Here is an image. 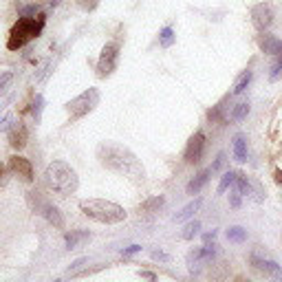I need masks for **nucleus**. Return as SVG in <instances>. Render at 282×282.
I'll list each match as a JSON object with an SVG mask.
<instances>
[{
  "label": "nucleus",
  "mask_w": 282,
  "mask_h": 282,
  "mask_svg": "<svg viewBox=\"0 0 282 282\" xmlns=\"http://www.w3.org/2000/svg\"><path fill=\"white\" fill-rule=\"evenodd\" d=\"M79 4H82L84 9H93L97 4V0H79Z\"/></svg>",
  "instance_id": "nucleus-36"
},
{
  "label": "nucleus",
  "mask_w": 282,
  "mask_h": 282,
  "mask_svg": "<svg viewBox=\"0 0 282 282\" xmlns=\"http://www.w3.org/2000/svg\"><path fill=\"white\" fill-rule=\"evenodd\" d=\"M251 18H254V24L258 26V29H267L273 22V9L269 7V4L260 2L251 9Z\"/></svg>",
  "instance_id": "nucleus-9"
},
{
  "label": "nucleus",
  "mask_w": 282,
  "mask_h": 282,
  "mask_svg": "<svg viewBox=\"0 0 282 282\" xmlns=\"http://www.w3.org/2000/svg\"><path fill=\"white\" fill-rule=\"evenodd\" d=\"M249 260H251V264H254L258 271H262V273H269V276H273V278H282V269L278 267L273 260H264V258H258L256 254H251L249 256Z\"/></svg>",
  "instance_id": "nucleus-11"
},
{
  "label": "nucleus",
  "mask_w": 282,
  "mask_h": 282,
  "mask_svg": "<svg viewBox=\"0 0 282 282\" xmlns=\"http://www.w3.org/2000/svg\"><path fill=\"white\" fill-rule=\"evenodd\" d=\"M42 104H44L42 95H35V101H33V117H35V121H40V113H42Z\"/></svg>",
  "instance_id": "nucleus-28"
},
{
  "label": "nucleus",
  "mask_w": 282,
  "mask_h": 282,
  "mask_svg": "<svg viewBox=\"0 0 282 282\" xmlns=\"http://www.w3.org/2000/svg\"><path fill=\"white\" fill-rule=\"evenodd\" d=\"M79 210L88 216V218L97 220V223H106V225H115L121 223L126 218V210L121 205L113 201H104V198H91V201H82Z\"/></svg>",
  "instance_id": "nucleus-3"
},
{
  "label": "nucleus",
  "mask_w": 282,
  "mask_h": 282,
  "mask_svg": "<svg viewBox=\"0 0 282 282\" xmlns=\"http://www.w3.org/2000/svg\"><path fill=\"white\" fill-rule=\"evenodd\" d=\"M11 82H13V73H11V70H0V95L7 91Z\"/></svg>",
  "instance_id": "nucleus-26"
},
{
  "label": "nucleus",
  "mask_w": 282,
  "mask_h": 282,
  "mask_svg": "<svg viewBox=\"0 0 282 282\" xmlns=\"http://www.w3.org/2000/svg\"><path fill=\"white\" fill-rule=\"evenodd\" d=\"M229 203H232V207H240V194H238V189H236V194L229 196Z\"/></svg>",
  "instance_id": "nucleus-33"
},
{
  "label": "nucleus",
  "mask_w": 282,
  "mask_h": 282,
  "mask_svg": "<svg viewBox=\"0 0 282 282\" xmlns=\"http://www.w3.org/2000/svg\"><path fill=\"white\" fill-rule=\"evenodd\" d=\"M201 205H203V201H201V198H194V201H192V203H188V205H185V207H183V210H181V212H179V214H176V216H174V220H176V223H183V220L192 218V216H194V214H196V212H198V210H201Z\"/></svg>",
  "instance_id": "nucleus-15"
},
{
  "label": "nucleus",
  "mask_w": 282,
  "mask_h": 282,
  "mask_svg": "<svg viewBox=\"0 0 282 282\" xmlns=\"http://www.w3.org/2000/svg\"><path fill=\"white\" fill-rule=\"evenodd\" d=\"M163 203H165V198H163V196H152V198H148V201L141 203L139 210L141 212H157V210H161V207H163Z\"/></svg>",
  "instance_id": "nucleus-19"
},
{
  "label": "nucleus",
  "mask_w": 282,
  "mask_h": 282,
  "mask_svg": "<svg viewBox=\"0 0 282 282\" xmlns=\"http://www.w3.org/2000/svg\"><path fill=\"white\" fill-rule=\"evenodd\" d=\"M236 176H238V172H234V170L225 172L223 179H220V183H218V194H225V192H227V189L232 188L234 183H236Z\"/></svg>",
  "instance_id": "nucleus-20"
},
{
  "label": "nucleus",
  "mask_w": 282,
  "mask_h": 282,
  "mask_svg": "<svg viewBox=\"0 0 282 282\" xmlns=\"http://www.w3.org/2000/svg\"><path fill=\"white\" fill-rule=\"evenodd\" d=\"M159 44H161L163 48L174 44V31H172V26H163V29L159 31Z\"/></svg>",
  "instance_id": "nucleus-22"
},
{
  "label": "nucleus",
  "mask_w": 282,
  "mask_h": 282,
  "mask_svg": "<svg viewBox=\"0 0 282 282\" xmlns=\"http://www.w3.org/2000/svg\"><path fill=\"white\" fill-rule=\"evenodd\" d=\"M139 276L141 278H148V280H157V276H154V273H150V271H141Z\"/></svg>",
  "instance_id": "nucleus-37"
},
{
  "label": "nucleus",
  "mask_w": 282,
  "mask_h": 282,
  "mask_svg": "<svg viewBox=\"0 0 282 282\" xmlns=\"http://www.w3.org/2000/svg\"><path fill=\"white\" fill-rule=\"evenodd\" d=\"M86 264H88V258H79V260H75V262L69 267V273H70V276H77L79 269H84Z\"/></svg>",
  "instance_id": "nucleus-27"
},
{
  "label": "nucleus",
  "mask_w": 282,
  "mask_h": 282,
  "mask_svg": "<svg viewBox=\"0 0 282 282\" xmlns=\"http://www.w3.org/2000/svg\"><path fill=\"white\" fill-rule=\"evenodd\" d=\"M258 47L262 48L269 55H282V40L273 38V35H264V38H258Z\"/></svg>",
  "instance_id": "nucleus-12"
},
{
  "label": "nucleus",
  "mask_w": 282,
  "mask_h": 282,
  "mask_svg": "<svg viewBox=\"0 0 282 282\" xmlns=\"http://www.w3.org/2000/svg\"><path fill=\"white\" fill-rule=\"evenodd\" d=\"M234 185H236V189H238V194H240V196H249V194H251V183L240 174V172H238L236 183H234Z\"/></svg>",
  "instance_id": "nucleus-25"
},
{
  "label": "nucleus",
  "mask_w": 282,
  "mask_h": 282,
  "mask_svg": "<svg viewBox=\"0 0 282 282\" xmlns=\"http://www.w3.org/2000/svg\"><path fill=\"white\" fill-rule=\"evenodd\" d=\"M2 170H4V165H2V163H0V176H2Z\"/></svg>",
  "instance_id": "nucleus-39"
},
{
  "label": "nucleus",
  "mask_w": 282,
  "mask_h": 282,
  "mask_svg": "<svg viewBox=\"0 0 282 282\" xmlns=\"http://www.w3.org/2000/svg\"><path fill=\"white\" fill-rule=\"evenodd\" d=\"M210 174H212V170H203V172H198L196 176H194L192 181H189L188 183V194H198L203 189V185L207 183V181H210Z\"/></svg>",
  "instance_id": "nucleus-14"
},
{
  "label": "nucleus",
  "mask_w": 282,
  "mask_h": 282,
  "mask_svg": "<svg viewBox=\"0 0 282 282\" xmlns=\"http://www.w3.org/2000/svg\"><path fill=\"white\" fill-rule=\"evenodd\" d=\"M44 218L48 220V223H53L55 227H64V218H62V214H60V210H57L55 205H44Z\"/></svg>",
  "instance_id": "nucleus-17"
},
{
  "label": "nucleus",
  "mask_w": 282,
  "mask_h": 282,
  "mask_svg": "<svg viewBox=\"0 0 282 282\" xmlns=\"http://www.w3.org/2000/svg\"><path fill=\"white\" fill-rule=\"evenodd\" d=\"M247 115H249V104H247V101H238L232 108V113H229V119H232V121H242Z\"/></svg>",
  "instance_id": "nucleus-18"
},
{
  "label": "nucleus",
  "mask_w": 282,
  "mask_h": 282,
  "mask_svg": "<svg viewBox=\"0 0 282 282\" xmlns=\"http://www.w3.org/2000/svg\"><path fill=\"white\" fill-rule=\"evenodd\" d=\"M152 258H154V260H163V262H167V260H170V256L163 254V251H152Z\"/></svg>",
  "instance_id": "nucleus-34"
},
{
  "label": "nucleus",
  "mask_w": 282,
  "mask_h": 282,
  "mask_svg": "<svg viewBox=\"0 0 282 282\" xmlns=\"http://www.w3.org/2000/svg\"><path fill=\"white\" fill-rule=\"evenodd\" d=\"M223 165H225V154L220 152L218 157H216V161L212 163V167H210V170H212V172H218V170H220V167H223Z\"/></svg>",
  "instance_id": "nucleus-30"
},
{
  "label": "nucleus",
  "mask_w": 282,
  "mask_h": 282,
  "mask_svg": "<svg viewBox=\"0 0 282 282\" xmlns=\"http://www.w3.org/2000/svg\"><path fill=\"white\" fill-rule=\"evenodd\" d=\"M234 159L238 163H245L247 161V141L242 135H236L234 137Z\"/></svg>",
  "instance_id": "nucleus-16"
},
{
  "label": "nucleus",
  "mask_w": 282,
  "mask_h": 282,
  "mask_svg": "<svg viewBox=\"0 0 282 282\" xmlns=\"http://www.w3.org/2000/svg\"><path fill=\"white\" fill-rule=\"evenodd\" d=\"M26 139H29V132H26L24 123L13 121V126L9 128V143H11V148L22 150L26 145Z\"/></svg>",
  "instance_id": "nucleus-10"
},
{
  "label": "nucleus",
  "mask_w": 282,
  "mask_h": 282,
  "mask_svg": "<svg viewBox=\"0 0 282 282\" xmlns=\"http://www.w3.org/2000/svg\"><path fill=\"white\" fill-rule=\"evenodd\" d=\"M97 157H99L101 165L108 170L117 172L121 176H128L132 181H143L145 170L141 165V161L137 159L135 152L126 148L121 143H101L97 148Z\"/></svg>",
  "instance_id": "nucleus-1"
},
{
  "label": "nucleus",
  "mask_w": 282,
  "mask_h": 282,
  "mask_svg": "<svg viewBox=\"0 0 282 282\" xmlns=\"http://www.w3.org/2000/svg\"><path fill=\"white\" fill-rule=\"evenodd\" d=\"M44 183H47V188L51 189V192L62 194V196L77 192V188H79L77 172L66 161H53L51 165L44 170Z\"/></svg>",
  "instance_id": "nucleus-2"
},
{
  "label": "nucleus",
  "mask_w": 282,
  "mask_h": 282,
  "mask_svg": "<svg viewBox=\"0 0 282 282\" xmlns=\"http://www.w3.org/2000/svg\"><path fill=\"white\" fill-rule=\"evenodd\" d=\"M137 251H141V245H130L128 249H123V258H128V256H135Z\"/></svg>",
  "instance_id": "nucleus-32"
},
{
  "label": "nucleus",
  "mask_w": 282,
  "mask_h": 282,
  "mask_svg": "<svg viewBox=\"0 0 282 282\" xmlns=\"http://www.w3.org/2000/svg\"><path fill=\"white\" fill-rule=\"evenodd\" d=\"M249 82H251V70H245V73H242L240 77L236 79V84H234V91H232V95H240V93L245 91L247 86H249Z\"/></svg>",
  "instance_id": "nucleus-23"
},
{
  "label": "nucleus",
  "mask_w": 282,
  "mask_h": 282,
  "mask_svg": "<svg viewBox=\"0 0 282 282\" xmlns=\"http://www.w3.org/2000/svg\"><path fill=\"white\" fill-rule=\"evenodd\" d=\"M91 240V234L88 232H69L64 236V242H66V249H77L82 247L84 242Z\"/></svg>",
  "instance_id": "nucleus-13"
},
{
  "label": "nucleus",
  "mask_w": 282,
  "mask_h": 282,
  "mask_svg": "<svg viewBox=\"0 0 282 282\" xmlns=\"http://www.w3.org/2000/svg\"><path fill=\"white\" fill-rule=\"evenodd\" d=\"M227 240H229V242H245V240H247V229L238 227V225L229 227V229H227Z\"/></svg>",
  "instance_id": "nucleus-21"
},
{
  "label": "nucleus",
  "mask_w": 282,
  "mask_h": 282,
  "mask_svg": "<svg viewBox=\"0 0 282 282\" xmlns=\"http://www.w3.org/2000/svg\"><path fill=\"white\" fill-rule=\"evenodd\" d=\"M97 104H99V91H97V88H88V91H84L82 95H77L75 99H70L69 104H66V110L70 113V119H79L91 113Z\"/></svg>",
  "instance_id": "nucleus-5"
},
{
  "label": "nucleus",
  "mask_w": 282,
  "mask_h": 282,
  "mask_svg": "<svg viewBox=\"0 0 282 282\" xmlns=\"http://www.w3.org/2000/svg\"><path fill=\"white\" fill-rule=\"evenodd\" d=\"M9 170H11L13 174L22 176L26 183L33 181V165H31V161H29V159H24V157H18V154H16V157L9 159Z\"/></svg>",
  "instance_id": "nucleus-8"
},
{
  "label": "nucleus",
  "mask_w": 282,
  "mask_h": 282,
  "mask_svg": "<svg viewBox=\"0 0 282 282\" xmlns=\"http://www.w3.org/2000/svg\"><path fill=\"white\" fill-rule=\"evenodd\" d=\"M117 60H119V42H108L101 48L99 62H97V75L99 77L113 75V70L117 69Z\"/></svg>",
  "instance_id": "nucleus-6"
},
{
  "label": "nucleus",
  "mask_w": 282,
  "mask_h": 282,
  "mask_svg": "<svg viewBox=\"0 0 282 282\" xmlns=\"http://www.w3.org/2000/svg\"><path fill=\"white\" fill-rule=\"evenodd\" d=\"M273 176H276L278 183H282V170H276V174H273Z\"/></svg>",
  "instance_id": "nucleus-38"
},
{
  "label": "nucleus",
  "mask_w": 282,
  "mask_h": 282,
  "mask_svg": "<svg viewBox=\"0 0 282 282\" xmlns=\"http://www.w3.org/2000/svg\"><path fill=\"white\" fill-rule=\"evenodd\" d=\"M203 150H205V135L198 130L189 137L188 145H185V154H183L185 163H198L203 157Z\"/></svg>",
  "instance_id": "nucleus-7"
},
{
  "label": "nucleus",
  "mask_w": 282,
  "mask_h": 282,
  "mask_svg": "<svg viewBox=\"0 0 282 282\" xmlns=\"http://www.w3.org/2000/svg\"><path fill=\"white\" fill-rule=\"evenodd\" d=\"M198 229H201V223H198V220H192V223H188V225L183 227V232H181V238H183V240H192V238L198 234Z\"/></svg>",
  "instance_id": "nucleus-24"
},
{
  "label": "nucleus",
  "mask_w": 282,
  "mask_h": 282,
  "mask_svg": "<svg viewBox=\"0 0 282 282\" xmlns=\"http://www.w3.org/2000/svg\"><path fill=\"white\" fill-rule=\"evenodd\" d=\"M42 26H44V16H42V13H38V18H24V16H22L20 20H18V24L11 29V38H9L7 47L11 48V51L24 47L29 40L38 38L40 31H42Z\"/></svg>",
  "instance_id": "nucleus-4"
},
{
  "label": "nucleus",
  "mask_w": 282,
  "mask_h": 282,
  "mask_svg": "<svg viewBox=\"0 0 282 282\" xmlns=\"http://www.w3.org/2000/svg\"><path fill=\"white\" fill-rule=\"evenodd\" d=\"M280 73H282V55H280V60H278L276 64L271 66V73H269V77H271V79H278V77H280Z\"/></svg>",
  "instance_id": "nucleus-29"
},
{
  "label": "nucleus",
  "mask_w": 282,
  "mask_h": 282,
  "mask_svg": "<svg viewBox=\"0 0 282 282\" xmlns=\"http://www.w3.org/2000/svg\"><path fill=\"white\" fill-rule=\"evenodd\" d=\"M35 13H40V7H38V4H31V7H24V9H22L20 16L29 18V16H35Z\"/></svg>",
  "instance_id": "nucleus-31"
},
{
  "label": "nucleus",
  "mask_w": 282,
  "mask_h": 282,
  "mask_svg": "<svg viewBox=\"0 0 282 282\" xmlns=\"http://www.w3.org/2000/svg\"><path fill=\"white\" fill-rule=\"evenodd\" d=\"M216 234H218V232H216V229H212V232H207L205 236H203V240H205V242H214L216 240Z\"/></svg>",
  "instance_id": "nucleus-35"
}]
</instances>
